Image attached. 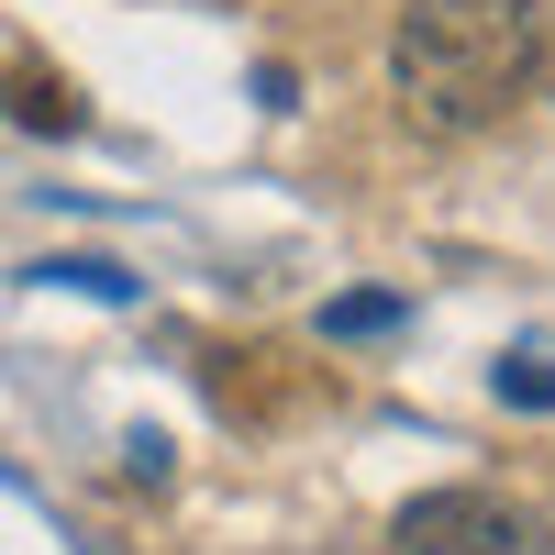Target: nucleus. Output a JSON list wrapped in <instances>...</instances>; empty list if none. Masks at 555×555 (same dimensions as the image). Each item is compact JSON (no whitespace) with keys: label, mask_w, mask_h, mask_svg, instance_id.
Returning a JSON list of instances; mask_svg holds the SVG:
<instances>
[{"label":"nucleus","mask_w":555,"mask_h":555,"mask_svg":"<svg viewBox=\"0 0 555 555\" xmlns=\"http://www.w3.org/2000/svg\"><path fill=\"white\" fill-rule=\"evenodd\" d=\"M544 12L533 0H400L389 23V89L423 133H478L533 89Z\"/></svg>","instance_id":"obj_1"},{"label":"nucleus","mask_w":555,"mask_h":555,"mask_svg":"<svg viewBox=\"0 0 555 555\" xmlns=\"http://www.w3.org/2000/svg\"><path fill=\"white\" fill-rule=\"evenodd\" d=\"M389 322H400V300H389V289H356V300L322 311V334H389Z\"/></svg>","instance_id":"obj_5"},{"label":"nucleus","mask_w":555,"mask_h":555,"mask_svg":"<svg viewBox=\"0 0 555 555\" xmlns=\"http://www.w3.org/2000/svg\"><path fill=\"white\" fill-rule=\"evenodd\" d=\"M389 555H555V533L500 489H423L389 522Z\"/></svg>","instance_id":"obj_2"},{"label":"nucleus","mask_w":555,"mask_h":555,"mask_svg":"<svg viewBox=\"0 0 555 555\" xmlns=\"http://www.w3.org/2000/svg\"><path fill=\"white\" fill-rule=\"evenodd\" d=\"M12 112H23V122H44V133H78V101H67L56 78H23V67H12Z\"/></svg>","instance_id":"obj_3"},{"label":"nucleus","mask_w":555,"mask_h":555,"mask_svg":"<svg viewBox=\"0 0 555 555\" xmlns=\"http://www.w3.org/2000/svg\"><path fill=\"white\" fill-rule=\"evenodd\" d=\"M500 400L512 411H555V366L544 356H500Z\"/></svg>","instance_id":"obj_4"}]
</instances>
